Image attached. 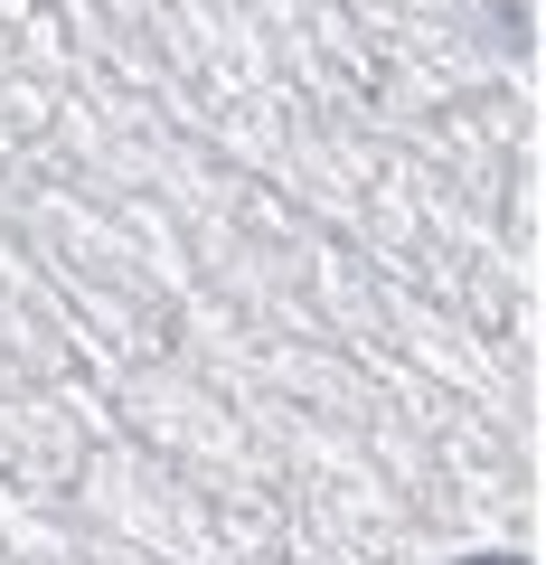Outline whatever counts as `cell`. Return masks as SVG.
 Returning a JSON list of instances; mask_svg holds the SVG:
<instances>
[{
  "instance_id": "cell-1",
  "label": "cell",
  "mask_w": 546,
  "mask_h": 565,
  "mask_svg": "<svg viewBox=\"0 0 546 565\" xmlns=\"http://www.w3.org/2000/svg\"><path fill=\"white\" fill-rule=\"evenodd\" d=\"M462 565H518V556H462Z\"/></svg>"
}]
</instances>
